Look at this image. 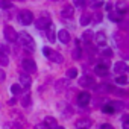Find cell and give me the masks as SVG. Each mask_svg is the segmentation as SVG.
Here are the masks:
<instances>
[{
	"mask_svg": "<svg viewBox=\"0 0 129 129\" xmlns=\"http://www.w3.org/2000/svg\"><path fill=\"white\" fill-rule=\"evenodd\" d=\"M32 84V79L29 76V73H20V87L21 88H29Z\"/></svg>",
	"mask_w": 129,
	"mask_h": 129,
	"instance_id": "cell-9",
	"label": "cell"
},
{
	"mask_svg": "<svg viewBox=\"0 0 129 129\" xmlns=\"http://www.w3.org/2000/svg\"><path fill=\"white\" fill-rule=\"evenodd\" d=\"M93 38H94V34H93V30H85V32L82 34V40H84L85 43H90Z\"/></svg>",
	"mask_w": 129,
	"mask_h": 129,
	"instance_id": "cell-19",
	"label": "cell"
},
{
	"mask_svg": "<svg viewBox=\"0 0 129 129\" xmlns=\"http://www.w3.org/2000/svg\"><path fill=\"white\" fill-rule=\"evenodd\" d=\"M0 53H2V55H8V47L3 46L2 43H0Z\"/></svg>",
	"mask_w": 129,
	"mask_h": 129,
	"instance_id": "cell-35",
	"label": "cell"
},
{
	"mask_svg": "<svg viewBox=\"0 0 129 129\" xmlns=\"http://www.w3.org/2000/svg\"><path fill=\"white\" fill-rule=\"evenodd\" d=\"M102 112H105V114H114L115 111H114V108L108 103V105H103V106H102Z\"/></svg>",
	"mask_w": 129,
	"mask_h": 129,
	"instance_id": "cell-27",
	"label": "cell"
},
{
	"mask_svg": "<svg viewBox=\"0 0 129 129\" xmlns=\"http://www.w3.org/2000/svg\"><path fill=\"white\" fill-rule=\"evenodd\" d=\"M55 129H66V127H62V126H56Z\"/></svg>",
	"mask_w": 129,
	"mask_h": 129,
	"instance_id": "cell-44",
	"label": "cell"
},
{
	"mask_svg": "<svg viewBox=\"0 0 129 129\" xmlns=\"http://www.w3.org/2000/svg\"><path fill=\"white\" fill-rule=\"evenodd\" d=\"M50 50H52V49H50V47H46V46H44V47H43V55H44V56H47V55H49V52H50Z\"/></svg>",
	"mask_w": 129,
	"mask_h": 129,
	"instance_id": "cell-41",
	"label": "cell"
},
{
	"mask_svg": "<svg viewBox=\"0 0 129 129\" xmlns=\"http://www.w3.org/2000/svg\"><path fill=\"white\" fill-rule=\"evenodd\" d=\"M12 5H11V2L9 0H0V8L2 9H8V8H11Z\"/></svg>",
	"mask_w": 129,
	"mask_h": 129,
	"instance_id": "cell-29",
	"label": "cell"
},
{
	"mask_svg": "<svg viewBox=\"0 0 129 129\" xmlns=\"http://www.w3.org/2000/svg\"><path fill=\"white\" fill-rule=\"evenodd\" d=\"M109 20L111 21H120L121 18H123V14L121 12H118V11H109Z\"/></svg>",
	"mask_w": 129,
	"mask_h": 129,
	"instance_id": "cell-16",
	"label": "cell"
},
{
	"mask_svg": "<svg viewBox=\"0 0 129 129\" xmlns=\"http://www.w3.org/2000/svg\"><path fill=\"white\" fill-rule=\"evenodd\" d=\"M17 41L21 43V46L27 50V52H34V47H35V43L32 40V37L27 34V32H20L17 35Z\"/></svg>",
	"mask_w": 129,
	"mask_h": 129,
	"instance_id": "cell-1",
	"label": "cell"
},
{
	"mask_svg": "<svg viewBox=\"0 0 129 129\" xmlns=\"http://www.w3.org/2000/svg\"><path fill=\"white\" fill-rule=\"evenodd\" d=\"M102 55H103V56H106V58H111V56H112V50H111V49H108V47H105V49L102 50Z\"/></svg>",
	"mask_w": 129,
	"mask_h": 129,
	"instance_id": "cell-32",
	"label": "cell"
},
{
	"mask_svg": "<svg viewBox=\"0 0 129 129\" xmlns=\"http://www.w3.org/2000/svg\"><path fill=\"white\" fill-rule=\"evenodd\" d=\"M46 30H47V40H49L50 43H55V41H56V38H55V30L52 29V26H50V27H47Z\"/></svg>",
	"mask_w": 129,
	"mask_h": 129,
	"instance_id": "cell-23",
	"label": "cell"
},
{
	"mask_svg": "<svg viewBox=\"0 0 129 129\" xmlns=\"http://www.w3.org/2000/svg\"><path fill=\"white\" fill-rule=\"evenodd\" d=\"M81 55H82V50H81V47H79V46H76V49L73 50V58H75V59H79V58H81Z\"/></svg>",
	"mask_w": 129,
	"mask_h": 129,
	"instance_id": "cell-30",
	"label": "cell"
},
{
	"mask_svg": "<svg viewBox=\"0 0 129 129\" xmlns=\"http://www.w3.org/2000/svg\"><path fill=\"white\" fill-rule=\"evenodd\" d=\"M3 129H21V126L15 121H8L3 124Z\"/></svg>",
	"mask_w": 129,
	"mask_h": 129,
	"instance_id": "cell-22",
	"label": "cell"
},
{
	"mask_svg": "<svg viewBox=\"0 0 129 129\" xmlns=\"http://www.w3.org/2000/svg\"><path fill=\"white\" fill-rule=\"evenodd\" d=\"M47 58H49V61L56 62V64L64 62V56H62L59 52H55V50H50V52H49V55H47Z\"/></svg>",
	"mask_w": 129,
	"mask_h": 129,
	"instance_id": "cell-8",
	"label": "cell"
},
{
	"mask_svg": "<svg viewBox=\"0 0 129 129\" xmlns=\"http://www.w3.org/2000/svg\"><path fill=\"white\" fill-rule=\"evenodd\" d=\"M99 129H114V126L112 124H109V123H105V124H100V127Z\"/></svg>",
	"mask_w": 129,
	"mask_h": 129,
	"instance_id": "cell-37",
	"label": "cell"
},
{
	"mask_svg": "<svg viewBox=\"0 0 129 129\" xmlns=\"http://www.w3.org/2000/svg\"><path fill=\"white\" fill-rule=\"evenodd\" d=\"M91 126V120L90 118H81L79 121H76V127L78 129H88Z\"/></svg>",
	"mask_w": 129,
	"mask_h": 129,
	"instance_id": "cell-12",
	"label": "cell"
},
{
	"mask_svg": "<svg viewBox=\"0 0 129 129\" xmlns=\"http://www.w3.org/2000/svg\"><path fill=\"white\" fill-rule=\"evenodd\" d=\"M105 8H106V11H111V9H112V5H111V3H106Z\"/></svg>",
	"mask_w": 129,
	"mask_h": 129,
	"instance_id": "cell-42",
	"label": "cell"
},
{
	"mask_svg": "<svg viewBox=\"0 0 129 129\" xmlns=\"http://www.w3.org/2000/svg\"><path fill=\"white\" fill-rule=\"evenodd\" d=\"M53 2H58V0H53Z\"/></svg>",
	"mask_w": 129,
	"mask_h": 129,
	"instance_id": "cell-45",
	"label": "cell"
},
{
	"mask_svg": "<svg viewBox=\"0 0 129 129\" xmlns=\"http://www.w3.org/2000/svg\"><path fill=\"white\" fill-rule=\"evenodd\" d=\"M5 78H6V73L3 72V69H0V82H3Z\"/></svg>",
	"mask_w": 129,
	"mask_h": 129,
	"instance_id": "cell-40",
	"label": "cell"
},
{
	"mask_svg": "<svg viewBox=\"0 0 129 129\" xmlns=\"http://www.w3.org/2000/svg\"><path fill=\"white\" fill-rule=\"evenodd\" d=\"M100 6H103V2H102V0H97V2H93V8H100Z\"/></svg>",
	"mask_w": 129,
	"mask_h": 129,
	"instance_id": "cell-38",
	"label": "cell"
},
{
	"mask_svg": "<svg viewBox=\"0 0 129 129\" xmlns=\"http://www.w3.org/2000/svg\"><path fill=\"white\" fill-rule=\"evenodd\" d=\"M66 84H69V79H61V81H58L56 82V85H55V88L58 90V91H61V90H64L67 85Z\"/></svg>",
	"mask_w": 129,
	"mask_h": 129,
	"instance_id": "cell-21",
	"label": "cell"
},
{
	"mask_svg": "<svg viewBox=\"0 0 129 129\" xmlns=\"http://www.w3.org/2000/svg\"><path fill=\"white\" fill-rule=\"evenodd\" d=\"M21 91H23V88L20 87V84H14V85H11V93H12V94L17 96V94H20Z\"/></svg>",
	"mask_w": 129,
	"mask_h": 129,
	"instance_id": "cell-24",
	"label": "cell"
},
{
	"mask_svg": "<svg viewBox=\"0 0 129 129\" xmlns=\"http://www.w3.org/2000/svg\"><path fill=\"white\" fill-rule=\"evenodd\" d=\"M43 123H44V124H46L49 129H55V127L58 126V123H56V118H53V117H50V115H49V117H46Z\"/></svg>",
	"mask_w": 129,
	"mask_h": 129,
	"instance_id": "cell-13",
	"label": "cell"
},
{
	"mask_svg": "<svg viewBox=\"0 0 129 129\" xmlns=\"http://www.w3.org/2000/svg\"><path fill=\"white\" fill-rule=\"evenodd\" d=\"M106 72H108V67H105L103 64H99V66L94 67V73H96L97 76H105Z\"/></svg>",
	"mask_w": 129,
	"mask_h": 129,
	"instance_id": "cell-14",
	"label": "cell"
},
{
	"mask_svg": "<svg viewBox=\"0 0 129 129\" xmlns=\"http://www.w3.org/2000/svg\"><path fill=\"white\" fill-rule=\"evenodd\" d=\"M76 76H78V70H76V69L72 67V69L67 70V79H75Z\"/></svg>",
	"mask_w": 129,
	"mask_h": 129,
	"instance_id": "cell-26",
	"label": "cell"
},
{
	"mask_svg": "<svg viewBox=\"0 0 129 129\" xmlns=\"http://www.w3.org/2000/svg\"><path fill=\"white\" fill-rule=\"evenodd\" d=\"M75 6H78V8L85 6V0H75Z\"/></svg>",
	"mask_w": 129,
	"mask_h": 129,
	"instance_id": "cell-34",
	"label": "cell"
},
{
	"mask_svg": "<svg viewBox=\"0 0 129 129\" xmlns=\"http://www.w3.org/2000/svg\"><path fill=\"white\" fill-rule=\"evenodd\" d=\"M34 129H49V127H47L44 123H38V124H35V127H34Z\"/></svg>",
	"mask_w": 129,
	"mask_h": 129,
	"instance_id": "cell-39",
	"label": "cell"
},
{
	"mask_svg": "<svg viewBox=\"0 0 129 129\" xmlns=\"http://www.w3.org/2000/svg\"><path fill=\"white\" fill-rule=\"evenodd\" d=\"M102 18H103L102 12H96V14H94V21H96V23H100V21H102Z\"/></svg>",
	"mask_w": 129,
	"mask_h": 129,
	"instance_id": "cell-33",
	"label": "cell"
},
{
	"mask_svg": "<svg viewBox=\"0 0 129 129\" xmlns=\"http://www.w3.org/2000/svg\"><path fill=\"white\" fill-rule=\"evenodd\" d=\"M90 21H91V15H90L88 12H84V14L81 15V18H79L81 26H87V24H90Z\"/></svg>",
	"mask_w": 129,
	"mask_h": 129,
	"instance_id": "cell-18",
	"label": "cell"
},
{
	"mask_svg": "<svg viewBox=\"0 0 129 129\" xmlns=\"http://www.w3.org/2000/svg\"><path fill=\"white\" fill-rule=\"evenodd\" d=\"M90 100H91V96H90V93H87V91H84V93H81V94L78 96V103H79V106H87V105L90 103Z\"/></svg>",
	"mask_w": 129,
	"mask_h": 129,
	"instance_id": "cell-10",
	"label": "cell"
},
{
	"mask_svg": "<svg viewBox=\"0 0 129 129\" xmlns=\"http://www.w3.org/2000/svg\"><path fill=\"white\" fill-rule=\"evenodd\" d=\"M127 118H129L127 115H124V117H123V129H129V123H127Z\"/></svg>",
	"mask_w": 129,
	"mask_h": 129,
	"instance_id": "cell-36",
	"label": "cell"
},
{
	"mask_svg": "<svg viewBox=\"0 0 129 129\" xmlns=\"http://www.w3.org/2000/svg\"><path fill=\"white\" fill-rule=\"evenodd\" d=\"M21 67L27 73H35L37 72V64H35V61L34 59H29V58H26V59L21 61Z\"/></svg>",
	"mask_w": 129,
	"mask_h": 129,
	"instance_id": "cell-4",
	"label": "cell"
},
{
	"mask_svg": "<svg viewBox=\"0 0 129 129\" xmlns=\"http://www.w3.org/2000/svg\"><path fill=\"white\" fill-rule=\"evenodd\" d=\"M94 40H96V43H97L99 46H103V44L106 43V35H105L103 32H97V34L94 35Z\"/></svg>",
	"mask_w": 129,
	"mask_h": 129,
	"instance_id": "cell-17",
	"label": "cell"
},
{
	"mask_svg": "<svg viewBox=\"0 0 129 129\" xmlns=\"http://www.w3.org/2000/svg\"><path fill=\"white\" fill-rule=\"evenodd\" d=\"M115 84L117 85H126L127 84V76L126 75H118L115 78Z\"/></svg>",
	"mask_w": 129,
	"mask_h": 129,
	"instance_id": "cell-20",
	"label": "cell"
},
{
	"mask_svg": "<svg viewBox=\"0 0 129 129\" xmlns=\"http://www.w3.org/2000/svg\"><path fill=\"white\" fill-rule=\"evenodd\" d=\"M79 85L81 87H85V88H94L96 87V82L90 76H81L79 78Z\"/></svg>",
	"mask_w": 129,
	"mask_h": 129,
	"instance_id": "cell-6",
	"label": "cell"
},
{
	"mask_svg": "<svg viewBox=\"0 0 129 129\" xmlns=\"http://www.w3.org/2000/svg\"><path fill=\"white\" fill-rule=\"evenodd\" d=\"M18 21L21 23V24H24V26H27V24H30L32 21H34V14L30 12V11H20L18 12Z\"/></svg>",
	"mask_w": 129,
	"mask_h": 129,
	"instance_id": "cell-2",
	"label": "cell"
},
{
	"mask_svg": "<svg viewBox=\"0 0 129 129\" xmlns=\"http://www.w3.org/2000/svg\"><path fill=\"white\" fill-rule=\"evenodd\" d=\"M114 72L118 73V75H124V73L127 72V66H126L123 61H118L115 66H114Z\"/></svg>",
	"mask_w": 129,
	"mask_h": 129,
	"instance_id": "cell-11",
	"label": "cell"
},
{
	"mask_svg": "<svg viewBox=\"0 0 129 129\" xmlns=\"http://www.w3.org/2000/svg\"><path fill=\"white\" fill-rule=\"evenodd\" d=\"M58 40H59L62 44H69L70 40H72V35H70V32H69L67 29H61V30L58 32Z\"/></svg>",
	"mask_w": 129,
	"mask_h": 129,
	"instance_id": "cell-7",
	"label": "cell"
},
{
	"mask_svg": "<svg viewBox=\"0 0 129 129\" xmlns=\"http://www.w3.org/2000/svg\"><path fill=\"white\" fill-rule=\"evenodd\" d=\"M15 102H17V99H11V100H9V105H14Z\"/></svg>",
	"mask_w": 129,
	"mask_h": 129,
	"instance_id": "cell-43",
	"label": "cell"
},
{
	"mask_svg": "<svg viewBox=\"0 0 129 129\" xmlns=\"http://www.w3.org/2000/svg\"><path fill=\"white\" fill-rule=\"evenodd\" d=\"M21 105H23L24 108H27V106L30 105V96H24V97L21 99Z\"/></svg>",
	"mask_w": 129,
	"mask_h": 129,
	"instance_id": "cell-31",
	"label": "cell"
},
{
	"mask_svg": "<svg viewBox=\"0 0 129 129\" xmlns=\"http://www.w3.org/2000/svg\"><path fill=\"white\" fill-rule=\"evenodd\" d=\"M73 12H75L73 6H72V5H67V6H64V8H62L61 15H62V17H73Z\"/></svg>",
	"mask_w": 129,
	"mask_h": 129,
	"instance_id": "cell-15",
	"label": "cell"
},
{
	"mask_svg": "<svg viewBox=\"0 0 129 129\" xmlns=\"http://www.w3.org/2000/svg\"><path fill=\"white\" fill-rule=\"evenodd\" d=\"M8 64H9V59H8V56L0 53V66H2V67H5V66H8Z\"/></svg>",
	"mask_w": 129,
	"mask_h": 129,
	"instance_id": "cell-28",
	"label": "cell"
},
{
	"mask_svg": "<svg viewBox=\"0 0 129 129\" xmlns=\"http://www.w3.org/2000/svg\"><path fill=\"white\" fill-rule=\"evenodd\" d=\"M109 105H111V106L114 108V111H120L121 108H124V105H123V102H120V100H117V102L114 100V102H111Z\"/></svg>",
	"mask_w": 129,
	"mask_h": 129,
	"instance_id": "cell-25",
	"label": "cell"
},
{
	"mask_svg": "<svg viewBox=\"0 0 129 129\" xmlns=\"http://www.w3.org/2000/svg\"><path fill=\"white\" fill-rule=\"evenodd\" d=\"M50 24H52V21H50V17H49V14H46V15H43V17H40L37 21H35V26H37V29H40V30H46L47 27H50Z\"/></svg>",
	"mask_w": 129,
	"mask_h": 129,
	"instance_id": "cell-3",
	"label": "cell"
},
{
	"mask_svg": "<svg viewBox=\"0 0 129 129\" xmlns=\"http://www.w3.org/2000/svg\"><path fill=\"white\" fill-rule=\"evenodd\" d=\"M3 34H5V38L9 41V43H15L17 41V30L12 27V26H5V29H3Z\"/></svg>",
	"mask_w": 129,
	"mask_h": 129,
	"instance_id": "cell-5",
	"label": "cell"
}]
</instances>
